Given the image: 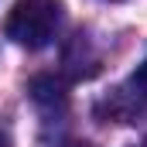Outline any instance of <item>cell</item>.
I'll use <instances>...</instances> for the list:
<instances>
[{"mask_svg":"<svg viewBox=\"0 0 147 147\" xmlns=\"http://www.w3.org/2000/svg\"><path fill=\"white\" fill-rule=\"evenodd\" d=\"M62 21V3L58 0H17L14 10L7 14L3 31L21 48H45Z\"/></svg>","mask_w":147,"mask_h":147,"instance_id":"obj_1","label":"cell"},{"mask_svg":"<svg viewBox=\"0 0 147 147\" xmlns=\"http://www.w3.org/2000/svg\"><path fill=\"white\" fill-rule=\"evenodd\" d=\"M31 96H34V103H41V106H65V86L62 82H55L51 75H41V79H34L31 82Z\"/></svg>","mask_w":147,"mask_h":147,"instance_id":"obj_2","label":"cell"},{"mask_svg":"<svg viewBox=\"0 0 147 147\" xmlns=\"http://www.w3.org/2000/svg\"><path fill=\"white\" fill-rule=\"evenodd\" d=\"M130 89H134V96H137L140 103H147V58L137 65V72L130 75Z\"/></svg>","mask_w":147,"mask_h":147,"instance_id":"obj_3","label":"cell"},{"mask_svg":"<svg viewBox=\"0 0 147 147\" xmlns=\"http://www.w3.org/2000/svg\"><path fill=\"white\" fill-rule=\"evenodd\" d=\"M3 144H7V140H3V134H0V147H3Z\"/></svg>","mask_w":147,"mask_h":147,"instance_id":"obj_4","label":"cell"}]
</instances>
